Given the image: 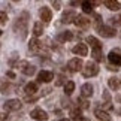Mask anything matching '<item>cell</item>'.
<instances>
[{
  "instance_id": "1",
  "label": "cell",
  "mask_w": 121,
  "mask_h": 121,
  "mask_svg": "<svg viewBox=\"0 0 121 121\" xmlns=\"http://www.w3.org/2000/svg\"><path fill=\"white\" fill-rule=\"evenodd\" d=\"M27 22H29V13L27 12H22L13 22V30H15L17 35H20L21 39H26L27 31H29V27H27L29 24Z\"/></svg>"
},
{
  "instance_id": "2",
  "label": "cell",
  "mask_w": 121,
  "mask_h": 121,
  "mask_svg": "<svg viewBox=\"0 0 121 121\" xmlns=\"http://www.w3.org/2000/svg\"><path fill=\"white\" fill-rule=\"evenodd\" d=\"M97 73H99V67H97V64L94 61H88L85 66H84V69H82V75L85 78L96 76Z\"/></svg>"
},
{
  "instance_id": "3",
  "label": "cell",
  "mask_w": 121,
  "mask_h": 121,
  "mask_svg": "<svg viewBox=\"0 0 121 121\" xmlns=\"http://www.w3.org/2000/svg\"><path fill=\"white\" fill-rule=\"evenodd\" d=\"M17 67L20 69V70L24 73V75H27V76L35 75V72H36V67L31 66V64H29L26 60H22V61H18V63H17Z\"/></svg>"
},
{
  "instance_id": "4",
  "label": "cell",
  "mask_w": 121,
  "mask_h": 121,
  "mask_svg": "<svg viewBox=\"0 0 121 121\" xmlns=\"http://www.w3.org/2000/svg\"><path fill=\"white\" fill-rule=\"evenodd\" d=\"M21 106H22V103L20 99H11V100H6L3 103L4 111H20Z\"/></svg>"
},
{
  "instance_id": "5",
  "label": "cell",
  "mask_w": 121,
  "mask_h": 121,
  "mask_svg": "<svg viewBox=\"0 0 121 121\" xmlns=\"http://www.w3.org/2000/svg\"><path fill=\"white\" fill-rule=\"evenodd\" d=\"M108 60L111 61L112 66H121V51L120 49H112L108 54Z\"/></svg>"
},
{
  "instance_id": "6",
  "label": "cell",
  "mask_w": 121,
  "mask_h": 121,
  "mask_svg": "<svg viewBox=\"0 0 121 121\" xmlns=\"http://www.w3.org/2000/svg\"><path fill=\"white\" fill-rule=\"evenodd\" d=\"M67 69L70 72H79V70H82V60L81 58H78V57H75V58H72V60H69V63H67Z\"/></svg>"
},
{
  "instance_id": "7",
  "label": "cell",
  "mask_w": 121,
  "mask_h": 121,
  "mask_svg": "<svg viewBox=\"0 0 121 121\" xmlns=\"http://www.w3.org/2000/svg\"><path fill=\"white\" fill-rule=\"evenodd\" d=\"M29 49L31 51V52H35V54H40L42 49H43V43H42V40H39L38 38H35V39L30 40Z\"/></svg>"
},
{
  "instance_id": "8",
  "label": "cell",
  "mask_w": 121,
  "mask_h": 121,
  "mask_svg": "<svg viewBox=\"0 0 121 121\" xmlns=\"http://www.w3.org/2000/svg\"><path fill=\"white\" fill-rule=\"evenodd\" d=\"M97 31H99V35L103 36V38H114V36L117 35V30L111 26H102Z\"/></svg>"
},
{
  "instance_id": "9",
  "label": "cell",
  "mask_w": 121,
  "mask_h": 121,
  "mask_svg": "<svg viewBox=\"0 0 121 121\" xmlns=\"http://www.w3.org/2000/svg\"><path fill=\"white\" fill-rule=\"evenodd\" d=\"M30 117L35 118V120H38V121H46V120H48V114H46L43 109L36 108V109H33L30 112Z\"/></svg>"
},
{
  "instance_id": "10",
  "label": "cell",
  "mask_w": 121,
  "mask_h": 121,
  "mask_svg": "<svg viewBox=\"0 0 121 121\" xmlns=\"http://www.w3.org/2000/svg\"><path fill=\"white\" fill-rule=\"evenodd\" d=\"M39 17H40V20L43 22H49L52 20V12H51V9L48 6H42L39 9Z\"/></svg>"
},
{
  "instance_id": "11",
  "label": "cell",
  "mask_w": 121,
  "mask_h": 121,
  "mask_svg": "<svg viewBox=\"0 0 121 121\" xmlns=\"http://www.w3.org/2000/svg\"><path fill=\"white\" fill-rule=\"evenodd\" d=\"M73 22H75V26L79 27V29H87V27L90 26V20H88L85 15H76Z\"/></svg>"
},
{
  "instance_id": "12",
  "label": "cell",
  "mask_w": 121,
  "mask_h": 121,
  "mask_svg": "<svg viewBox=\"0 0 121 121\" xmlns=\"http://www.w3.org/2000/svg\"><path fill=\"white\" fill-rule=\"evenodd\" d=\"M52 79H54V73L49 72V70H42L38 75V81L39 82H51Z\"/></svg>"
},
{
  "instance_id": "13",
  "label": "cell",
  "mask_w": 121,
  "mask_h": 121,
  "mask_svg": "<svg viewBox=\"0 0 121 121\" xmlns=\"http://www.w3.org/2000/svg\"><path fill=\"white\" fill-rule=\"evenodd\" d=\"M72 52L76 54V55H87L88 48H87L85 43H78V45H75V46L72 48Z\"/></svg>"
},
{
  "instance_id": "14",
  "label": "cell",
  "mask_w": 121,
  "mask_h": 121,
  "mask_svg": "<svg viewBox=\"0 0 121 121\" xmlns=\"http://www.w3.org/2000/svg\"><path fill=\"white\" fill-rule=\"evenodd\" d=\"M24 91H26V94L27 96H35V94H38V84L36 82H29L26 85V88H24Z\"/></svg>"
},
{
  "instance_id": "15",
  "label": "cell",
  "mask_w": 121,
  "mask_h": 121,
  "mask_svg": "<svg viewBox=\"0 0 121 121\" xmlns=\"http://www.w3.org/2000/svg\"><path fill=\"white\" fill-rule=\"evenodd\" d=\"M81 96L82 97H91L93 96V85L90 82L84 84V85L81 87Z\"/></svg>"
},
{
  "instance_id": "16",
  "label": "cell",
  "mask_w": 121,
  "mask_h": 121,
  "mask_svg": "<svg viewBox=\"0 0 121 121\" xmlns=\"http://www.w3.org/2000/svg\"><path fill=\"white\" fill-rule=\"evenodd\" d=\"M94 115H96V118L100 120V121H111V115L106 112V111H103V109H96Z\"/></svg>"
},
{
  "instance_id": "17",
  "label": "cell",
  "mask_w": 121,
  "mask_h": 121,
  "mask_svg": "<svg viewBox=\"0 0 121 121\" xmlns=\"http://www.w3.org/2000/svg\"><path fill=\"white\" fill-rule=\"evenodd\" d=\"M103 4L109 11H120L121 9V3L117 2V0H106V2H103Z\"/></svg>"
},
{
  "instance_id": "18",
  "label": "cell",
  "mask_w": 121,
  "mask_h": 121,
  "mask_svg": "<svg viewBox=\"0 0 121 121\" xmlns=\"http://www.w3.org/2000/svg\"><path fill=\"white\" fill-rule=\"evenodd\" d=\"M75 18H76V13H75V12H73V11H67V12H64V13H63L61 21L64 22V24H69V22L75 21Z\"/></svg>"
},
{
  "instance_id": "19",
  "label": "cell",
  "mask_w": 121,
  "mask_h": 121,
  "mask_svg": "<svg viewBox=\"0 0 121 121\" xmlns=\"http://www.w3.org/2000/svg\"><path fill=\"white\" fill-rule=\"evenodd\" d=\"M108 85L112 88V90L117 91V90H120V88H121V81L118 79V78L112 76V78H109V79H108Z\"/></svg>"
},
{
  "instance_id": "20",
  "label": "cell",
  "mask_w": 121,
  "mask_h": 121,
  "mask_svg": "<svg viewBox=\"0 0 121 121\" xmlns=\"http://www.w3.org/2000/svg\"><path fill=\"white\" fill-rule=\"evenodd\" d=\"M87 43H90V46H91L93 49H96V48H102L100 40H99V39H96L94 36H88V38H87Z\"/></svg>"
},
{
  "instance_id": "21",
  "label": "cell",
  "mask_w": 121,
  "mask_h": 121,
  "mask_svg": "<svg viewBox=\"0 0 121 121\" xmlns=\"http://www.w3.org/2000/svg\"><path fill=\"white\" fill-rule=\"evenodd\" d=\"M12 90H15V87H13L12 84H9V82H3L2 85H0V91H2L3 94H6V93H12Z\"/></svg>"
},
{
  "instance_id": "22",
  "label": "cell",
  "mask_w": 121,
  "mask_h": 121,
  "mask_svg": "<svg viewBox=\"0 0 121 121\" xmlns=\"http://www.w3.org/2000/svg\"><path fill=\"white\" fill-rule=\"evenodd\" d=\"M93 58L96 60V61H103V52H102V48H96L93 49Z\"/></svg>"
},
{
  "instance_id": "23",
  "label": "cell",
  "mask_w": 121,
  "mask_h": 121,
  "mask_svg": "<svg viewBox=\"0 0 121 121\" xmlns=\"http://www.w3.org/2000/svg\"><path fill=\"white\" fill-rule=\"evenodd\" d=\"M76 106H78V108H79V109L82 111V109L90 108V103H88V102H87L85 99H84V97H79V99L76 100Z\"/></svg>"
},
{
  "instance_id": "24",
  "label": "cell",
  "mask_w": 121,
  "mask_h": 121,
  "mask_svg": "<svg viewBox=\"0 0 121 121\" xmlns=\"http://www.w3.org/2000/svg\"><path fill=\"white\" fill-rule=\"evenodd\" d=\"M42 33H43V27H42V22H35L33 26V35L38 38V36H40Z\"/></svg>"
},
{
  "instance_id": "25",
  "label": "cell",
  "mask_w": 121,
  "mask_h": 121,
  "mask_svg": "<svg viewBox=\"0 0 121 121\" xmlns=\"http://www.w3.org/2000/svg\"><path fill=\"white\" fill-rule=\"evenodd\" d=\"M73 90H75V82H73V81H67V84L64 85V93H66L67 96H70L73 93Z\"/></svg>"
},
{
  "instance_id": "26",
  "label": "cell",
  "mask_w": 121,
  "mask_h": 121,
  "mask_svg": "<svg viewBox=\"0 0 121 121\" xmlns=\"http://www.w3.org/2000/svg\"><path fill=\"white\" fill-rule=\"evenodd\" d=\"M82 11L85 12V13H90V12H93V6H94V4H93V2H82Z\"/></svg>"
},
{
  "instance_id": "27",
  "label": "cell",
  "mask_w": 121,
  "mask_h": 121,
  "mask_svg": "<svg viewBox=\"0 0 121 121\" xmlns=\"http://www.w3.org/2000/svg\"><path fill=\"white\" fill-rule=\"evenodd\" d=\"M58 39H60V40H72V39H73V35H72V31L66 30L64 33H61V36H60Z\"/></svg>"
},
{
  "instance_id": "28",
  "label": "cell",
  "mask_w": 121,
  "mask_h": 121,
  "mask_svg": "<svg viewBox=\"0 0 121 121\" xmlns=\"http://www.w3.org/2000/svg\"><path fill=\"white\" fill-rule=\"evenodd\" d=\"M67 81H66V78H64V75H58L57 76V81H55V85L57 87H61V85H66Z\"/></svg>"
},
{
  "instance_id": "29",
  "label": "cell",
  "mask_w": 121,
  "mask_h": 121,
  "mask_svg": "<svg viewBox=\"0 0 121 121\" xmlns=\"http://www.w3.org/2000/svg\"><path fill=\"white\" fill-rule=\"evenodd\" d=\"M6 21H8V13L0 12V24H6Z\"/></svg>"
},
{
  "instance_id": "30",
  "label": "cell",
  "mask_w": 121,
  "mask_h": 121,
  "mask_svg": "<svg viewBox=\"0 0 121 121\" xmlns=\"http://www.w3.org/2000/svg\"><path fill=\"white\" fill-rule=\"evenodd\" d=\"M39 99V94H35V96H26V102H36Z\"/></svg>"
},
{
  "instance_id": "31",
  "label": "cell",
  "mask_w": 121,
  "mask_h": 121,
  "mask_svg": "<svg viewBox=\"0 0 121 121\" xmlns=\"http://www.w3.org/2000/svg\"><path fill=\"white\" fill-rule=\"evenodd\" d=\"M111 22H112V24H121V15L117 17V18H111Z\"/></svg>"
},
{
  "instance_id": "32",
  "label": "cell",
  "mask_w": 121,
  "mask_h": 121,
  "mask_svg": "<svg viewBox=\"0 0 121 121\" xmlns=\"http://www.w3.org/2000/svg\"><path fill=\"white\" fill-rule=\"evenodd\" d=\"M4 120H8V114L2 112V114H0V121H4Z\"/></svg>"
},
{
  "instance_id": "33",
  "label": "cell",
  "mask_w": 121,
  "mask_h": 121,
  "mask_svg": "<svg viewBox=\"0 0 121 121\" xmlns=\"http://www.w3.org/2000/svg\"><path fill=\"white\" fill-rule=\"evenodd\" d=\"M52 6H54V9H57V11H58V9L61 8V4H60V2H52Z\"/></svg>"
},
{
  "instance_id": "34",
  "label": "cell",
  "mask_w": 121,
  "mask_h": 121,
  "mask_svg": "<svg viewBox=\"0 0 121 121\" xmlns=\"http://www.w3.org/2000/svg\"><path fill=\"white\" fill-rule=\"evenodd\" d=\"M108 69H109V70H114V72H117V70H118V67H117V66H112V64H109Z\"/></svg>"
},
{
  "instance_id": "35",
  "label": "cell",
  "mask_w": 121,
  "mask_h": 121,
  "mask_svg": "<svg viewBox=\"0 0 121 121\" xmlns=\"http://www.w3.org/2000/svg\"><path fill=\"white\" fill-rule=\"evenodd\" d=\"M61 103H63V106H69L70 102H69V100H64V97H63V99H61Z\"/></svg>"
},
{
  "instance_id": "36",
  "label": "cell",
  "mask_w": 121,
  "mask_h": 121,
  "mask_svg": "<svg viewBox=\"0 0 121 121\" xmlns=\"http://www.w3.org/2000/svg\"><path fill=\"white\" fill-rule=\"evenodd\" d=\"M6 75H8L9 78H12V79H13V78H15V73H13V72H8Z\"/></svg>"
},
{
  "instance_id": "37",
  "label": "cell",
  "mask_w": 121,
  "mask_h": 121,
  "mask_svg": "<svg viewBox=\"0 0 121 121\" xmlns=\"http://www.w3.org/2000/svg\"><path fill=\"white\" fill-rule=\"evenodd\" d=\"M117 102H118V103H121V96H118V97H117Z\"/></svg>"
},
{
  "instance_id": "38",
  "label": "cell",
  "mask_w": 121,
  "mask_h": 121,
  "mask_svg": "<svg viewBox=\"0 0 121 121\" xmlns=\"http://www.w3.org/2000/svg\"><path fill=\"white\" fill-rule=\"evenodd\" d=\"M60 121H70V120H67V118H63V120H60Z\"/></svg>"
},
{
  "instance_id": "39",
  "label": "cell",
  "mask_w": 121,
  "mask_h": 121,
  "mask_svg": "<svg viewBox=\"0 0 121 121\" xmlns=\"http://www.w3.org/2000/svg\"><path fill=\"white\" fill-rule=\"evenodd\" d=\"M118 112H120V115H121V109H120V111H118Z\"/></svg>"
},
{
  "instance_id": "40",
  "label": "cell",
  "mask_w": 121,
  "mask_h": 121,
  "mask_svg": "<svg viewBox=\"0 0 121 121\" xmlns=\"http://www.w3.org/2000/svg\"><path fill=\"white\" fill-rule=\"evenodd\" d=\"M0 36H2V30H0Z\"/></svg>"
}]
</instances>
